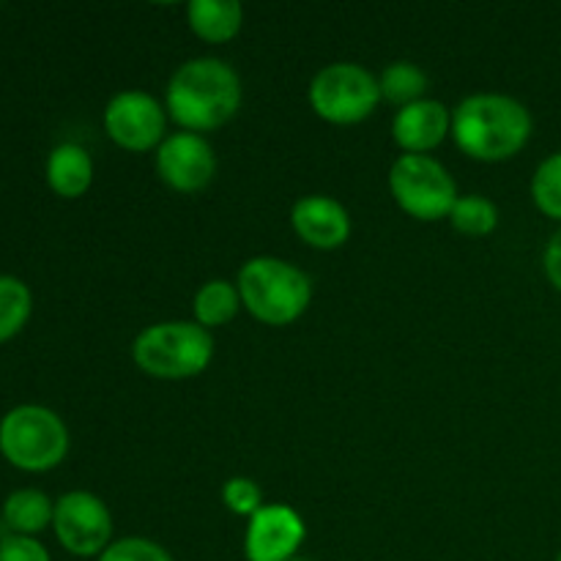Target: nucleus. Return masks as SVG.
I'll return each mask as SVG.
<instances>
[{"label": "nucleus", "mask_w": 561, "mask_h": 561, "mask_svg": "<svg viewBox=\"0 0 561 561\" xmlns=\"http://www.w3.org/2000/svg\"><path fill=\"white\" fill-rule=\"evenodd\" d=\"M449 225L471 239H485L499 228V208L485 195H460L449 211Z\"/></svg>", "instance_id": "nucleus-19"}, {"label": "nucleus", "mask_w": 561, "mask_h": 561, "mask_svg": "<svg viewBox=\"0 0 561 561\" xmlns=\"http://www.w3.org/2000/svg\"><path fill=\"white\" fill-rule=\"evenodd\" d=\"M157 173L173 192L195 195L206 190L217 175V153L203 135L173 131L157 148Z\"/></svg>", "instance_id": "nucleus-10"}, {"label": "nucleus", "mask_w": 561, "mask_h": 561, "mask_svg": "<svg viewBox=\"0 0 561 561\" xmlns=\"http://www.w3.org/2000/svg\"><path fill=\"white\" fill-rule=\"evenodd\" d=\"M453 131V110L436 99L405 104L392 118V137L403 153H431Z\"/></svg>", "instance_id": "nucleus-13"}, {"label": "nucleus", "mask_w": 561, "mask_h": 561, "mask_svg": "<svg viewBox=\"0 0 561 561\" xmlns=\"http://www.w3.org/2000/svg\"><path fill=\"white\" fill-rule=\"evenodd\" d=\"M542 268H546L548 283L561 294V230L551 236L546 252H542Z\"/></svg>", "instance_id": "nucleus-25"}, {"label": "nucleus", "mask_w": 561, "mask_h": 561, "mask_svg": "<svg viewBox=\"0 0 561 561\" xmlns=\"http://www.w3.org/2000/svg\"><path fill=\"white\" fill-rule=\"evenodd\" d=\"M531 201L546 217L561 222V151L542 159L531 179Z\"/></svg>", "instance_id": "nucleus-21"}, {"label": "nucleus", "mask_w": 561, "mask_h": 561, "mask_svg": "<svg viewBox=\"0 0 561 561\" xmlns=\"http://www.w3.org/2000/svg\"><path fill=\"white\" fill-rule=\"evenodd\" d=\"M557 561H561V551H559V557H557Z\"/></svg>", "instance_id": "nucleus-27"}, {"label": "nucleus", "mask_w": 561, "mask_h": 561, "mask_svg": "<svg viewBox=\"0 0 561 561\" xmlns=\"http://www.w3.org/2000/svg\"><path fill=\"white\" fill-rule=\"evenodd\" d=\"M0 453L22 471H49L69 453V431L53 409L16 405L0 420Z\"/></svg>", "instance_id": "nucleus-5"}, {"label": "nucleus", "mask_w": 561, "mask_h": 561, "mask_svg": "<svg viewBox=\"0 0 561 561\" xmlns=\"http://www.w3.org/2000/svg\"><path fill=\"white\" fill-rule=\"evenodd\" d=\"M241 310V296L236 283L228 279H208L197 288L195 299H192V312H195V323L203 329H219L228 327Z\"/></svg>", "instance_id": "nucleus-17"}, {"label": "nucleus", "mask_w": 561, "mask_h": 561, "mask_svg": "<svg viewBox=\"0 0 561 561\" xmlns=\"http://www.w3.org/2000/svg\"><path fill=\"white\" fill-rule=\"evenodd\" d=\"M296 236L312 250H340L351 239V214L337 197L305 195L290 208Z\"/></svg>", "instance_id": "nucleus-12"}, {"label": "nucleus", "mask_w": 561, "mask_h": 561, "mask_svg": "<svg viewBox=\"0 0 561 561\" xmlns=\"http://www.w3.org/2000/svg\"><path fill=\"white\" fill-rule=\"evenodd\" d=\"M378 85H381V99L383 102L394 104V107H405V104H414L420 99H425L427 93V75L422 66H416L414 60H394L378 77Z\"/></svg>", "instance_id": "nucleus-18"}, {"label": "nucleus", "mask_w": 561, "mask_h": 561, "mask_svg": "<svg viewBox=\"0 0 561 561\" xmlns=\"http://www.w3.org/2000/svg\"><path fill=\"white\" fill-rule=\"evenodd\" d=\"M53 529L71 557L99 559L113 542V515L96 493L69 491L55 502Z\"/></svg>", "instance_id": "nucleus-8"}, {"label": "nucleus", "mask_w": 561, "mask_h": 561, "mask_svg": "<svg viewBox=\"0 0 561 561\" xmlns=\"http://www.w3.org/2000/svg\"><path fill=\"white\" fill-rule=\"evenodd\" d=\"M307 537L301 515L288 504H263L244 535L247 561H290Z\"/></svg>", "instance_id": "nucleus-11"}, {"label": "nucleus", "mask_w": 561, "mask_h": 561, "mask_svg": "<svg viewBox=\"0 0 561 561\" xmlns=\"http://www.w3.org/2000/svg\"><path fill=\"white\" fill-rule=\"evenodd\" d=\"M33 310V296L22 279L0 274V343L20 334Z\"/></svg>", "instance_id": "nucleus-20"}, {"label": "nucleus", "mask_w": 561, "mask_h": 561, "mask_svg": "<svg viewBox=\"0 0 561 561\" xmlns=\"http://www.w3.org/2000/svg\"><path fill=\"white\" fill-rule=\"evenodd\" d=\"M53 515L55 504L49 502L47 493L36 491V488H20V491L9 493V499L3 502L0 518L9 524V529L14 531V535L36 537L38 531L53 526Z\"/></svg>", "instance_id": "nucleus-16"}, {"label": "nucleus", "mask_w": 561, "mask_h": 561, "mask_svg": "<svg viewBox=\"0 0 561 561\" xmlns=\"http://www.w3.org/2000/svg\"><path fill=\"white\" fill-rule=\"evenodd\" d=\"M389 192L394 203L420 222L449 219L458 203V184L431 153H400L389 170Z\"/></svg>", "instance_id": "nucleus-7"}, {"label": "nucleus", "mask_w": 561, "mask_h": 561, "mask_svg": "<svg viewBox=\"0 0 561 561\" xmlns=\"http://www.w3.org/2000/svg\"><path fill=\"white\" fill-rule=\"evenodd\" d=\"M307 99H310L312 113L334 126L362 124L383 102L378 77L362 64H351V60L323 66L312 77Z\"/></svg>", "instance_id": "nucleus-6"}, {"label": "nucleus", "mask_w": 561, "mask_h": 561, "mask_svg": "<svg viewBox=\"0 0 561 561\" xmlns=\"http://www.w3.org/2000/svg\"><path fill=\"white\" fill-rule=\"evenodd\" d=\"M44 175H47V184L55 195L75 201V197H82L91 190L93 159L77 142H60L49 151Z\"/></svg>", "instance_id": "nucleus-14"}, {"label": "nucleus", "mask_w": 561, "mask_h": 561, "mask_svg": "<svg viewBox=\"0 0 561 561\" xmlns=\"http://www.w3.org/2000/svg\"><path fill=\"white\" fill-rule=\"evenodd\" d=\"M244 99L239 71L219 58H192L173 71L164 91V110L181 131L222 129L236 118Z\"/></svg>", "instance_id": "nucleus-1"}, {"label": "nucleus", "mask_w": 561, "mask_h": 561, "mask_svg": "<svg viewBox=\"0 0 561 561\" xmlns=\"http://www.w3.org/2000/svg\"><path fill=\"white\" fill-rule=\"evenodd\" d=\"M96 561H173L168 548L148 537H124V540L110 542L107 551Z\"/></svg>", "instance_id": "nucleus-22"}, {"label": "nucleus", "mask_w": 561, "mask_h": 561, "mask_svg": "<svg viewBox=\"0 0 561 561\" xmlns=\"http://www.w3.org/2000/svg\"><path fill=\"white\" fill-rule=\"evenodd\" d=\"M290 561H310V559H299V557H296V559H290Z\"/></svg>", "instance_id": "nucleus-26"}, {"label": "nucleus", "mask_w": 561, "mask_h": 561, "mask_svg": "<svg viewBox=\"0 0 561 561\" xmlns=\"http://www.w3.org/2000/svg\"><path fill=\"white\" fill-rule=\"evenodd\" d=\"M241 307L266 327H290L312 301V279L290 261L274 255L250 257L239 268Z\"/></svg>", "instance_id": "nucleus-3"}, {"label": "nucleus", "mask_w": 561, "mask_h": 561, "mask_svg": "<svg viewBox=\"0 0 561 561\" xmlns=\"http://www.w3.org/2000/svg\"><path fill=\"white\" fill-rule=\"evenodd\" d=\"M186 25L206 44H228L244 25V5L236 0H192L186 3Z\"/></svg>", "instance_id": "nucleus-15"}, {"label": "nucleus", "mask_w": 561, "mask_h": 561, "mask_svg": "<svg viewBox=\"0 0 561 561\" xmlns=\"http://www.w3.org/2000/svg\"><path fill=\"white\" fill-rule=\"evenodd\" d=\"M131 359L159 381H186L214 359V337L195 321H162L146 327L131 343Z\"/></svg>", "instance_id": "nucleus-4"}, {"label": "nucleus", "mask_w": 561, "mask_h": 561, "mask_svg": "<svg viewBox=\"0 0 561 561\" xmlns=\"http://www.w3.org/2000/svg\"><path fill=\"white\" fill-rule=\"evenodd\" d=\"M535 131L524 102L507 93H471L453 110V140L477 162H507Z\"/></svg>", "instance_id": "nucleus-2"}, {"label": "nucleus", "mask_w": 561, "mask_h": 561, "mask_svg": "<svg viewBox=\"0 0 561 561\" xmlns=\"http://www.w3.org/2000/svg\"><path fill=\"white\" fill-rule=\"evenodd\" d=\"M0 561H53L36 537L11 535L0 542Z\"/></svg>", "instance_id": "nucleus-24"}, {"label": "nucleus", "mask_w": 561, "mask_h": 561, "mask_svg": "<svg viewBox=\"0 0 561 561\" xmlns=\"http://www.w3.org/2000/svg\"><path fill=\"white\" fill-rule=\"evenodd\" d=\"M222 502L233 515L252 518L263 507V493L250 477H230L222 485Z\"/></svg>", "instance_id": "nucleus-23"}, {"label": "nucleus", "mask_w": 561, "mask_h": 561, "mask_svg": "<svg viewBox=\"0 0 561 561\" xmlns=\"http://www.w3.org/2000/svg\"><path fill=\"white\" fill-rule=\"evenodd\" d=\"M104 131L129 153L157 151L168 137V110L146 91H121L104 107Z\"/></svg>", "instance_id": "nucleus-9"}]
</instances>
